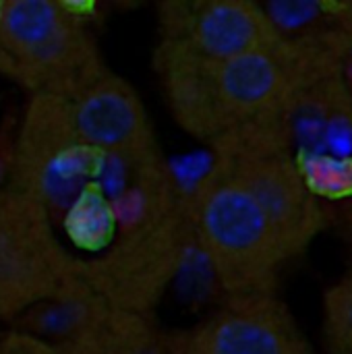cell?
<instances>
[{"label":"cell","instance_id":"cell-13","mask_svg":"<svg viewBox=\"0 0 352 354\" xmlns=\"http://www.w3.org/2000/svg\"><path fill=\"white\" fill-rule=\"evenodd\" d=\"M0 354H48V342L17 330L0 338Z\"/></svg>","mask_w":352,"mask_h":354},{"label":"cell","instance_id":"cell-5","mask_svg":"<svg viewBox=\"0 0 352 354\" xmlns=\"http://www.w3.org/2000/svg\"><path fill=\"white\" fill-rule=\"evenodd\" d=\"M189 236V209L180 205L154 222L118 232L98 259L77 261V276L108 309L149 317L180 270Z\"/></svg>","mask_w":352,"mask_h":354},{"label":"cell","instance_id":"cell-2","mask_svg":"<svg viewBox=\"0 0 352 354\" xmlns=\"http://www.w3.org/2000/svg\"><path fill=\"white\" fill-rule=\"evenodd\" d=\"M216 170L237 183L268 216L290 257H299L326 224L317 191L290 149L288 124L228 133L216 143Z\"/></svg>","mask_w":352,"mask_h":354},{"label":"cell","instance_id":"cell-6","mask_svg":"<svg viewBox=\"0 0 352 354\" xmlns=\"http://www.w3.org/2000/svg\"><path fill=\"white\" fill-rule=\"evenodd\" d=\"M77 278L52 214L8 187L0 191V319L12 322L56 299Z\"/></svg>","mask_w":352,"mask_h":354},{"label":"cell","instance_id":"cell-11","mask_svg":"<svg viewBox=\"0 0 352 354\" xmlns=\"http://www.w3.org/2000/svg\"><path fill=\"white\" fill-rule=\"evenodd\" d=\"M64 228L71 241L85 251H104L114 241L116 218L95 183L64 212Z\"/></svg>","mask_w":352,"mask_h":354},{"label":"cell","instance_id":"cell-12","mask_svg":"<svg viewBox=\"0 0 352 354\" xmlns=\"http://www.w3.org/2000/svg\"><path fill=\"white\" fill-rule=\"evenodd\" d=\"M322 334L328 354H352V261L324 292Z\"/></svg>","mask_w":352,"mask_h":354},{"label":"cell","instance_id":"cell-10","mask_svg":"<svg viewBox=\"0 0 352 354\" xmlns=\"http://www.w3.org/2000/svg\"><path fill=\"white\" fill-rule=\"evenodd\" d=\"M195 50L216 62L280 48L288 35L268 8L251 0H212L195 6L183 31Z\"/></svg>","mask_w":352,"mask_h":354},{"label":"cell","instance_id":"cell-8","mask_svg":"<svg viewBox=\"0 0 352 354\" xmlns=\"http://www.w3.org/2000/svg\"><path fill=\"white\" fill-rule=\"evenodd\" d=\"M68 106L79 137L100 158H145L160 151L145 106L122 77L102 68Z\"/></svg>","mask_w":352,"mask_h":354},{"label":"cell","instance_id":"cell-9","mask_svg":"<svg viewBox=\"0 0 352 354\" xmlns=\"http://www.w3.org/2000/svg\"><path fill=\"white\" fill-rule=\"evenodd\" d=\"M158 71L168 108L187 133L214 143L226 137L228 127L218 97L216 60L195 50L185 35L172 33L158 50Z\"/></svg>","mask_w":352,"mask_h":354},{"label":"cell","instance_id":"cell-1","mask_svg":"<svg viewBox=\"0 0 352 354\" xmlns=\"http://www.w3.org/2000/svg\"><path fill=\"white\" fill-rule=\"evenodd\" d=\"M193 241L226 299L274 295L293 259L259 205L220 170H212L187 205Z\"/></svg>","mask_w":352,"mask_h":354},{"label":"cell","instance_id":"cell-4","mask_svg":"<svg viewBox=\"0 0 352 354\" xmlns=\"http://www.w3.org/2000/svg\"><path fill=\"white\" fill-rule=\"evenodd\" d=\"M100 162L79 137L68 100L33 93L10 151L6 187L50 214H64L93 185Z\"/></svg>","mask_w":352,"mask_h":354},{"label":"cell","instance_id":"cell-3","mask_svg":"<svg viewBox=\"0 0 352 354\" xmlns=\"http://www.w3.org/2000/svg\"><path fill=\"white\" fill-rule=\"evenodd\" d=\"M0 66L31 93L66 100L104 68L85 19L56 0L0 2Z\"/></svg>","mask_w":352,"mask_h":354},{"label":"cell","instance_id":"cell-7","mask_svg":"<svg viewBox=\"0 0 352 354\" xmlns=\"http://www.w3.org/2000/svg\"><path fill=\"white\" fill-rule=\"evenodd\" d=\"M166 340L170 354H313L276 292L230 297L214 315Z\"/></svg>","mask_w":352,"mask_h":354}]
</instances>
